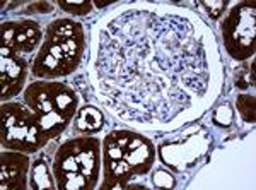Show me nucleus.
Segmentation results:
<instances>
[{"label":"nucleus","mask_w":256,"mask_h":190,"mask_svg":"<svg viewBox=\"0 0 256 190\" xmlns=\"http://www.w3.org/2000/svg\"><path fill=\"white\" fill-rule=\"evenodd\" d=\"M60 9L67 11V12H72V14H79V16H86L89 14L90 9H92V6H90V2H58Z\"/></svg>","instance_id":"2eb2a0df"},{"label":"nucleus","mask_w":256,"mask_h":190,"mask_svg":"<svg viewBox=\"0 0 256 190\" xmlns=\"http://www.w3.org/2000/svg\"><path fill=\"white\" fill-rule=\"evenodd\" d=\"M58 82H34L24 93L26 103L38 118L41 130L50 139L56 137L65 130L67 120L58 113L55 106V91Z\"/></svg>","instance_id":"20e7f679"},{"label":"nucleus","mask_w":256,"mask_h":190,"mask_svg":"<svg viewBox=\"0 0 256 190\" xmlns=\"http://www.w3.org/2000/svg\"><path fill=\"white\" fill-rule=\"evenodd\" d=\"M65 144L72 151L74 158H76L77 164H79L80 173L96 187V181L99 178V170H101L99 140L92 137H79V139L68 140Z\"/></svg>","instance_id":"423d86ee"},{"label":"nucleus","mask_w":256,"mask_h":190,"mask_svg":"<svg viewBox=\"0 0 256 190\" xmlns=\"http://www.w3.org/2000/svg\"><path fill=\"white\" fill-rule=\"evenodd\" d=\"M41 40V31L38 24L32 21H20L16 23L14 33V52L16 53H30Z\"/></svg>","instance_id":"1a4fd4ad"},{"label":"nucleus","mask_w":256,"mask_h":190,"mask_svg":"<svg viewBox=\"0 0 256 190\" xmlns=\"http://www.w3.org/2000/svg\"><path fill=\"white\" fill-rule=\"evenodd\" d=\"M84 52V31L79 23L58 19L46 30V41L32 64V74L38 77L68 76L77 69Z\"/></svg>","instance_id":"f257e3e1"},{"label":"nucleus","mask_w":256,"mask_h":190,"mask_svg":"<svg viewBox=\"0 0 256 190\" xmlns=\"http://www.w3.org/2000/svg\"><path fill=\"white\" fill-rule=\"evenodd\" d=\"M204 6L208 9L212 18H218L222 14V11L226 9V2H205Z\"/></svg>","instance_id":"dca6fc26"},{"label":"nucleus","mask_w":256,"mask_h":190,"mask_svg":"<svg viewBox=\"0 0 256 190\" xmlns=\"http://www.w3.org/2000/svg\"><path fill=\"white\" fill-rule=\"evenodd\" d=\"M238 110L246 122L253 123L254 122V96H248V94L239 96L238 98Z\"/></svg>","instance_id":"4468645a"},{"label":"nucleus","mask_w":256,"mask_h":190,"mask_svg":"<svg viewBox=\"0 0 256 190\" xmlns=\"http://www.w3.org/2000/svg\"><path fill=\"white\" fill-rule=\"evenodd\" d=\"M77 103H79V100H77L76 93L68 86H65L64 82H58L55 91V106L67 122L72 120L74 113L77 110Z\"/></svg>","instance_id":"9d476101"},{"label":"nucleus","mask_w":256,"mask_h":190,"mask_svg":"<svg viewBox=\"0 0 256 190\" xmlns=\"http://www.w3.org/2000/svg\"><path fill=\"white\" fill-rule=\"evenodd\" d=\"M254 6L239 4L227 14L222 24L226 48L234 59H246L254 52Z\"/></svg>","instance_id":"7ed1b4c3"},{"label":"nucleus","mask_w":256,"mask_h":190,"mask_svg":"<svg viewBox=\"0 0 256 190\" xmlns=\"http://www.w3.org/2000/svg\"><path fill=\"white\" fill-rule=\"evenodd\" d=\"M48 139L32 111L18 103L2 106V144L7 149L34 152L43 147Z\"/></svg>","instance_id":"f03ea898"},{"label":"nucleus","mask_w":256,"mask_h":190,"mask_svg":"<svg viewBox=\"0 0 256 190\" xmlns=\"http://www.w3.org/2000/svg\"><path fill=\"white\" fill-rule=\"evenodd\" d=\"M53 7L52 4H46V2H38V4H32V6L28 7L26 12H40V14H44V12H50Z\"/></svg>","instance_id":"f3484780"},{"label":"nucleus","mask_w":256,"mask_h":190,"mask_svg":"<svg viewBox=\"0 0 256 190\" xmlns=\"http://www.w3.org/2000/svg\"><path fill=\"white\" fill-rule=\"evenodd\" d=\"M32 187L34 188H53V181L50 180L48 168L43 161H36L32 166Z\"/></svg>","instance_id":"ddd939ff"},{"label":"nucleus","mask_w":256,"mask_h":190,"mask_svg":"<svg viewBox=\"0 0 256 190\" xmlns=\"http://www.w3.org/2000/svg\"><path fill=\"white\" fill-rule=\"evenodd\" d=\"M111 137L116 140V144L123 151V159L126 161L128 168H130L132 175H144L150 170L152 163H154V146L150 140L134 132L118 130L111 132Z\"/></svg>","instance_id":"39448f33"},{"label":"nucleus","mask_w":256,"mask_h":190,"mask_svg":"<svg viewBox=\"0 0 256 190\" xmlns=\"http://www.w3.org/2000/svg\"><path fill=\"white\" fill-rule=\"evenodd\" d=\"M236 84H238V88L246 89L250 84H253V79H251L250 76H246L244 72H241V74H239V76H238V82H236Z\"/></svg>","instance_id":"a211bd4d"},{"label":"nucleus","mask_w":256,"mask_h":190,"mask_svg":"<svg viewBox=\"0 0 256 190\" xmlns=\"http://www.w3.org/2000/svg\"><path fill=\"white\" fill-rule=\"evenodd\" d=\"M2 64H0V82H2V98H12L19 93L26 81V62L9 48H0Z\"/></svg>","instance_id":"0eeeda50"},{"label":"nucleus","mask_w":256,"mask_h":190,"mask_svg":"<svg viewBox=\"0 0 256 190\" xmlns=\"http://www.w3.org/2000/svg\"><path fill=\"white\" fill-rule=\"evenodd\" d=\"M56 185L65 190H90L94 185L79 171H58L55 170Z\"/></svg>","instance_id":"9b49d317"},{"label":"nucleus","mask_w":256,"mask_h":190,"mask_svg":"<svg viewBox=\"0 0 256 190\" xmlns=\"http://www.w3.org/2000/svg\"><path fill=\"white\" fill-rule=\"evenodd\" d=\"M30 166V159L20 152H4L2 154V173L0 187L6 188H26V173Z\"/></svg>","instance_id":"6e6552de"},{"label":"nucleus","mask_w":256,"mask_h":190,"mask_svg":"<svg viewBox=\"0 0 256 190\" xmlns=\"http://www.w3.org/2000/svg\"><path fill=\"white\" fill-rule=\"evenodd\" d=\"M102 115L94 106H86L77 115V127L84 132H98L102 127Z\"/></svg>","instance_id":"f8f14e48"}]
</instances>
